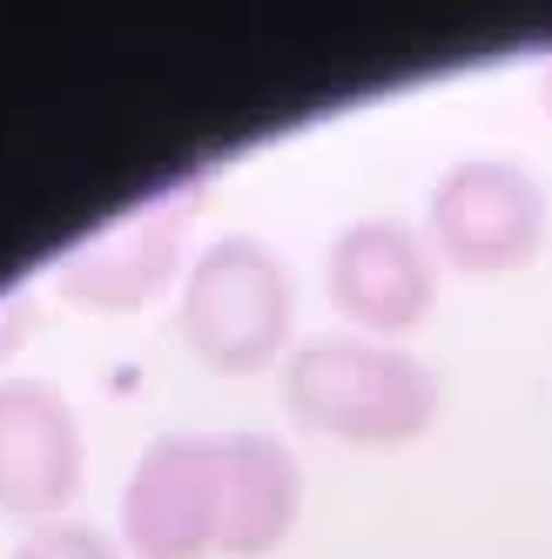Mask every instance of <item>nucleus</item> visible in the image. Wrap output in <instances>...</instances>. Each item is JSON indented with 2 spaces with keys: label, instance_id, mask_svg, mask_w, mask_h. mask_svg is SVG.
<instances>
[{
  "label": "nucleus",
  "instance_id": "nucleus-1",
  "mask_svg": "<svg viewBox=\"0 0 552 559\" xmlns=\"http://www.w3.org/2000/svg\"><path fill=\"white\" fill-rule=\"evenodd\" d=\"M284 412L344 445H411L439 418V371L405 344L371 337H310L284 365Z\"/></svg>",
  "mask_w": 552,
  "mask_h": 559
},
{
  "label": "nucleus",
  "instance_id": "nucleus-2",
  "mask_svg": "<svg viewBox=\"0 0 552 559\" xmlns=\"http://www.w3.org/2000/svg\"><path fill=\"white\" fill-rule=\"evenodd\" d=\"M290 317H297L290 263L263 236H216L182 276L176 331L216 371H263L290 344Z\"/></svg>",
  "mask_w": 552,
  "mask_h": 559
},
{
  "label": "nucleus",
  "instance_id": "nucleus-3",
  "mask_svg": "<svg viewBox=\"0 0 552 559\" xmlns=\"http://www.w3.org/2000/svg\"><path fill=\"white\" fill-rule=\"evenodd\" d=\"M424 229H431V257H445L465 276L519 270L545 243V189L512 155H465L431 182Z\"/></svg>",
  "mask_w": 552,
  "mask_h": 559
},
{
  "label": "nucleus",
  "instance_id": "nucleus-4",
  "mask_svg": "<svg viewBox=\"0 0 552 559\" xmlns=\"http://www.w3.org/2000/svg\"><path fill=\"white\" fill-rule=\"evenodd\" d=\"M223 526V438L169 431L135 459L122 533L135 559H209Z\"/></svg>",
  "mask_w": 552,
  "mask_h": 559
},
{
  "label": "nucleus",
  "instance_id": "nucleus-5",
  "mask_svg": "<svg viewBox=\"0 0 552 559\" xmlns=\"http://www.w3.org/2000/svg\"><path fill=\"white\" fill-rule=\"evenodd\" d=\"M195 210H203V182H169V189L142 195L129 216L101 223L88 243H74L61 257V270H55L61 290L74 304H88V310H135V304H148L176 276L182 236H189Z\"/></svg>",
  "mask_w": 552,
  "mask_h": 559
},
{
  "label": "nucleus",
  "instance_id": "nucleus-6",
  "mask_svg": "<svg viewBox=\"0 0 552 559\" xmlns=\"http://www.w3.org/2000/svg\"><path fill=\"white\" fill-rule=\"evenodd\" d=\"M324 290L358 331L405 337L424 324L431 297H439V257H431V243L411 223L364 216V223L337 229V243L324 257Z\"/></svg>",
  "mask_w": 552,
  "mask_h": 559
},
{
  "label": "nucleus",
  "instance_id": "nucleus-7",
  "mask_svg": "<svg viewBox=\"0 0 552 559\" xmlns=\"http://www.w3.org/2000/svg\"><path fill=\"white\" fill-rule=\"evenodd\" d=\"M82 492V425L48 378L0 384V512L55 519Z\"/></svg>",
  "mask_w": 552,
  "mask_h": 559
},
{
  "label": "nucleus",
  "instance_id": "nucleus-8",
  "mask_svg": "<svg viewBox=\"0 0 552 559\" xmlns=\"http://www.w3.org/2000/svg\"><path fill=\"white\" fill-rule=\"evenodd\" d=\"M223 438V526L216 552L223 559H263L290 539L303 512V472L290 445L269 431H216Z\"/></svg>",
  "mask_w": 552,
  "mask_h": 559
},
{
  "label": "nucleus",
  "instance_id": "nucleus-9",
  "mask_svg": "<svg viewBox=\"0 0 552 559\" xmlns=\"http://www.w3.org/2000/svg\"><path fill=\"white\" fill-rule=\"evenodd\" d=\"M14 559H122L115 552V539L101 526H82V519H55V526H41Z\"/></svg>",
  "mask_w": 552,
  "mask_h": 559
},
{
  "label": "nucleus",
  "instance_id": "nucleus-10",
  "mask_svg": "<svg viewBox=\"0 0 552 559\" xmlns=\"http://www.w3.org/2000/svg\"><path fill=\"white\" fill-rule=\"evenodd\" d=\"M27 324H34V297H27V290H8V297H0V357L21 344Z\"/></svg>",
  "mask_w": 552,
  "mask_h": 559
},
{
  "label": "nucleus",
  "instance_id": "nucleus-11",
  "mask_svg": "<svg viewBox=\"0 0 552 559\" xmlns=\"http://www.w3.org/2000/svg\"><path fill=\"white\" fill-rule=\"evenodd\" d=\"M539 102H545V115H552V55L539 61Z\"/></svg>",
  "mask_w": 552,
  "mask_h": 559
}]
</instances>
